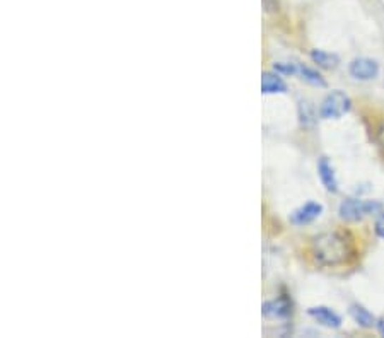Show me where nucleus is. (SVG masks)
<instances>
[{"label":"nucleus","mask_w":384,"mask_h":338,"mask_svg":"<svg viewBox=\"0 0 384 338\" xmlns=\"http://www.w3.org/2000/svg\"><path fill=\"white\" fill-rule=\"evenodd\" d=\"M311 254L321 267H338L349 263L354 256V243L342 231L321 232L311 241Z\"/></svg>","instance_id":"1"},{"label":"nucleus","mask_w":384,"mask_h":338,"mask_svg":"<svg viewBox=\"0 0 384 338\" xmlns=\"http://www.w3.org/2000/svg\"><path fill=\"white\" fill-rule=\"evenodd\" d=\"M381 210V203L374 202V200H358V198H347L340 203L338 214L342 219L345 220H361L362 217L371 216Z\"/></svg>","instance_id":"2"},{"label":"nucleus","mask_w":384,"mask_h":338,"mask_svg":"<svg viewBox=\"0 0 384 338\" xmlns=\"http://www.w3.org/2000/svg\"><path fill=\"white\" fill-rule=\"evenodd\" d=\"M352 101L342 91H333L325 97L320 106V116L325 120H336L350 111Z\"/></svg>","instance_id":"3"},{"label":"nucleus","mask_w":384,"mask_h":338,"mask_svg":"<svg viewBox=\"0 0 384 338\" xmlns=\"http://www.w3.org/2000/svg\"><path fill=\"white\" fill-rule=\"evenodd\" d=\"M350 75L357 81H372L379 74V64L372 58H355L349 67Z\"/></svg>","instance_id":"4"},{"label":"nucleus","mask_w":384,"mask_h":338,"mask_svg":"<svg viewBox=\"0 0 384 338\" xmlns=\"http://www.w3.org/2000/svg\"><path fill=\"white\" fill-rule=\"evenodd\" d=\"M323 214V205L318 202H307L291 214V223L296 225H306L316 220Z\"/></svg>","instance_id":"5"},{"label":"nucleus","mask_w":384,"mask_h":338,"mask_svg":"<svg viewBox=\"0 0 384 338\" xmlns=\"http://www.w3.org/2000/svg\"><path fill=\"white\" fill-rule=\"evenodd\" d=\"M307 314H309L313 319H316L320 325L326 326V328H340V325H342V318H340L335 311L329 310V308H325V306L311 308V310L307 311Z\"/></svg>","instance_id":"6"},{"label":"nucleus","mask_w":384,"mask_h":338,"mask_svg":"<svg viewBox=\"0 0 384 338\" xmlns=\"http://www.w3.org/2000/svg\"><path fill=\"white\" fill-rule=\"evenodd\" d=\"M318 174H320V180L323 183V187L332 194L338 191V180H336L335 169H333L332 162L326 158H321L318 162Z\"/></svg>","instance_id":"7"},{"label":"nucleus","mask_w":384,"mask_h":338,"mask_svg":"<svg viewBox=\"0 0 384 338\" xmlns=\"http://www.w3.org/2000/svg\"><path fill=\"white\" fill-rule=\"evenodd\" d=\"M263 314H265L267 318H287V316L291 314V303H289L287 299H284V297L267 301V303L263 304Z\"/></svg>","instance_id":"8"},{"label":"nucleus","mask_w":384,"mask_h":338,"mask_svg":"<svg viewBox=\"0 0 384 338\" xmlns=\"http://www.w3.org/2000/svg\"><path fill=\"white\" fill-rule=\"evenodd\" d=\"M262 93L263 94H282L287 93V84L284 82V79L277 74L271 72H265L262 75Z\"/></svg>","instance_id":"9"},{"label":"nucleus","mask_w":384,"mask_h":338,"mask_svg":"<svg viewBox=\"0 0 384 338\" xmlns=\"http://www.w3.org/2000/svg\"><path fill=\"white\" fill-rule=\"evenodd\" d=\"M350 316L354 318V321L357 323L358 326L362 328H372L376 325V318L371 314L364 306H358V304H354L350 306Z\"/></svg>","instance_id":"10"},{"label":"nucleus","mask_w":384,"mask_h":338,"mask_svg":"<svg viewBox=\"0 0 384 338\" xmlns=\"http://www.w3.org/2000/svg\"><path fill=\"white\" fill-rule=\"evenodd\" d=\"M311 58H313L314 64L323 68H335L338 65V57L335 53L323 52V50H313L311 52Z\"/></svg>","instance_id":"11"},{"label":"nucleus","mask_w":384,"mask_h":338,"mask_svg":"<svg viewBox=\"0 0 384 338\" xmlns=\"http://www.w3.org/2000/svg\"><path fill=\"white\" fill-rule=\"evenodd\" d=\"M297 74L300 75V79H304V81H306V82H309V84L318 86V87H325L326 86L325 79L321 77V75L318 74L316 71H313V68L306 67V65H299V64H297Z\"/></svg>","instance_id":"12"},{"label":"nucleus","mask_w":384,"mask_h":338,"mask_svg":"<svg viewBox=\"0 0 384 338\" xmlns=\"http://www.w3.org/2000/svg\"><path fill=\"white\" fill-rule=\"evenodd\" d=\"M299 118L304 126H311L314 122H316V115H314L313 106H311L307 101H303V103L299 104Z\"/></svg>","instance_id":"13"},{"label":"nucleus","mask_w":384,"mask_h":338,"mask_svg":"<svg viewBox=\"0 0 384 338\" xmlns=\"http://www.w3.org/2000/svg\"><path fill=\"white\" fill-rule=\"evenodd\" d=\"M275 71L278 74H287V75H296L297 74V64H284V62H278L273 65Z\"/></svg>","instance_id":"14"},{"label":"nucleus","mask_w":384,"mask_h":338,"mask_svg":"<svg viewBox=\"0 0 384 338\" xmlns=\"http://www.w3.org/2000/svg\"><path fill=\"white\" fill-rule=\"evenodd\" d=\"M374 231H376V234L379 236V238L384 239V214H381V216H379L378 219H376Z\"/></svg>","instance_id":"15"},{"label":"nucleus","mask_w":384,"mask_h":338,"mask_svg":"<svg viewBox=\"0 0 384 338\" xmlns=\"http://www.w3.org/2000/svg\"><path fill=\"white\" fill-rule=\"evenodd\" d=\"M376 139H378L379 145H381V147L384 149V122L379 123L378 130H376Z\"/></svg>","instance_id":"16"},{"label":"nucleus","mask_w":384,"mask_h":338,"mask_svg":"<svg viewBox=\"0 0 384 338\" xmlns=\"http://www.w3.org/2000/svg\"><path fill=\"white\" fill-rule=\"evenodd\" d=\"M378 328H379V332H381L383 335H384V321H379L378 323Z\"/></svg>","instance_id":"17"}]
</instances>
